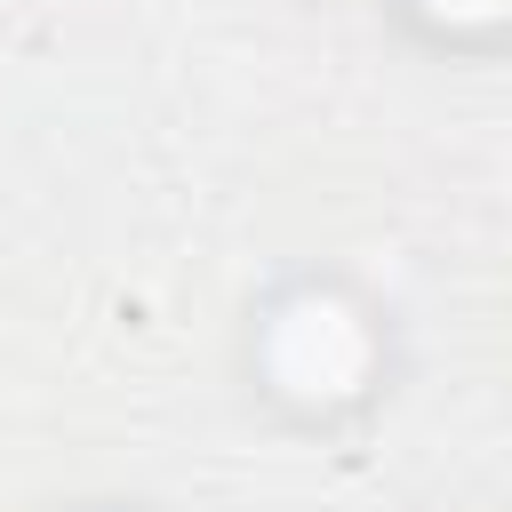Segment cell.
<instances>
[{
  "label": "cell",
  "mask_w": 512,
  "mask_h": 512,
  "mask_svg": "<svg viewBox=\"0 0 512 512\" xmlns=\"http://www.w3.org/2000/svg\"><path fill=\"white\" fill-rule=\"evenodd\" d=\"M368 368H376V336H368L360 304H344L328 288H296L288 304H272V320H264V376H272V392L328 408V400H352L368 384Z\"/></svg>",
  "instance_id": "6da1fadb"
},
{
  "label": "cell",
  "mask_w": 512,
  "mask_h": 512,
  "mask_svg": "<svg viewBox=\"0 0 512 512\" xmlns=\"http://www.w3.org/2000/svg\"><path fill=\"white\" fill-rule=\"evenodd\" d=\"M408 8H424V16H440V24H496L504 0H408Z\"/></svg>",
  "instance_id": "7a4b0ae2"
}]
</instances>
